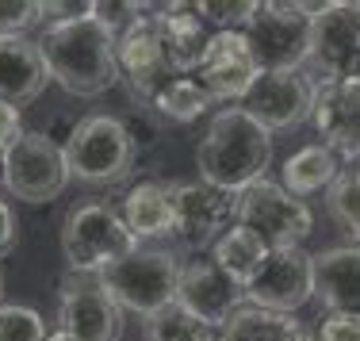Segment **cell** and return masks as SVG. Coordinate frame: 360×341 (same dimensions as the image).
I'll list each match as a JSON object with an SVG mask.
<instances>
[{"instance_id":"6da1fadb","label":"cell","mask_w":360,"mask_h":341,"mask_svg":"<svg viewBox=\"0 0 360 341\" xmlns=\"http://www.w3.org/2000/svg\"><path fill=\"white\" fill-rule=\"evenodd\" d=\"M35 42L50 81H58L70 96L89 100L119 84V35L96 20V4L84 20L42 27Z\"/></svg>"},{"instance_id":"7a4b0ae2","label":"cell","mask_w":360,"mask_h":341,"mask_svg":"<svg viewBox=\"0 0 360 341\" xmlns=\"http://www.w3.org/2000/svg\"><path fill=\"white\" fill-rule=\"evenodd\" d=\"M195 165H200L203 184L238 195L269 173L272 134L242 108H222L219 115H211L207 131L195 146Z\"/></svg>"},{"instance_id":"3957f363","label":"cell","mask_w":360,"mask_h":341,"mask_svg":"<svg viewBox=\"0 0 360 341\" xmlns=\"http://www.w3.org/2000/svg\"><path fill=\"white\" fill-rule=\"evenodd\" d=\"M65 161H70V176L81 184H119L134 173L139 165V134L131 123L119 115H84L73 123L70 139H65Z\"/></svg>"},{"instance_id":"277c9868","label":"cell","mask_w":360,"mask_h":341,"mask_svg":"<svg viewBox=\"0 0 360 341\" xmlns=\"http://www.w3.org/2000/svg\"><path fill=\"white\" fill-rule=\"evenodd\" d=\"M330 0H269L257 4L253 15L245 20L242 35L250 39V50L261 65V73H280V70H299L307 65L311 50V20L326 12Z\"/></svg>"},{"instance_id":"5b68a950","label":"cell","mask_w":360,"mask_h":341,"mask_svg":"<svg viewBox=\"0 0 360 341\" xmlns=\"http://www.w3.org/2000/svg\"><path fill=\"white\" fill-rule=\"evenodd\" d=\"M104 292L115 300L119 311L131 314H158L161 307L176 303V284H180V257L165 245H134L127 257L100 272Z\"/></svg>"},{"instance_id":"8992f818","label":"cell","mask_w":360,"mask_h":341,"mask_svg":"<svg viewBox=\"0 0 360 341\" xmlns=\"http://www.w3.org/2000/svg\"><path fill=\"white\" fill-rule=\"evenodd\" d=\"M134 234L127 230L119 207L100 200H84L65 215L62 223V253L70 272H81V276H100L108 265H115L119 257L134 250Z\"/></svg>"},{"instance_id":"52a82bcc","label":"cell","mask_w":360,"mask_h":341,"mask_svg":"<svg viewBox=\"0 0 360 341\" xmlns=\"http://www.w3.org/2000/svg\"><path fill=\"white\" fill-rule=\"evenodd\" d=\"M234 223L257 230L269 250H299L314 230V211L280 181L261 176L234 195Z\"/></svg>"},{"instance_id":"ba28073f","label":"cell","mask_w":360,"mask_h":341,"mask_svg":"<svg viewBox=\"0 0 360 341\" xmlns=\"http://www.w3.org/2000/svg\"><path fill=\"white\" fill-rule=\"evenodd\" d=\"M0 181H4L8 195H15L23 203H50L65 192V184L73 176L65 150L50 134L23 131V139L15 146L0 153Z\"/></svg>"},{"instance_id":"9c48e42d","label":"cell","mask_w":360,"mask_h":341,"mask_svg":"<svg viewBox=\"0 0 360 341\" xmlns=\"http://www.w3.org/2000/svg\"><path fill=\"white\" fill-rule=\"evenodd\" d=\"M131 23L119 31V81L134 92V100L150 104L165 81H173V70L165 62V42L158 27L161 4H127Z\"/></svg>"},{"instance_id":"30bf717a","label":"cell","mask_w":360,"mask_h":341,"mask_svg":"<svg viewBox=\"0 0 360 341\" xmlns=\"http://www.w3.org/2000/svg\"><path fill=\"white\" fill-rule=\"evenodd\" d=\"M173 192V238L180 250L203 253L234 226V195L219 192L203 181H169Z\"/></svg>"},{"instance_id":"8fae6325","label":"cell","mask_w":360,"mask_h":341,"mask_svg":"<svg viewBox=\"0 0 360 341\" xmlns=\"http://www.w3.org/2000/svg\"><path fill=\"white\" fill-rule=\"evenodd\" d=\"M314 100H319V81L299 65V70L261 73L238 108L245 115H253L272 134V131H291V127L307 123L314 112Z\"/></svg>"},{"instance_id":"7c38bea8","label":"cell","mask_w":360,"mask_h":341,"mask_svg":"<svg viewBox=\"0 0 360 341\" xmlns=\"http://www.w3.org/2000/svg\"><path fill=\"white\" fill-rule=\"evenodd\" d=\"M58 330L77 341H119L123 337V311L104 292L100 276L65 272L58 288Z\"/></svg>"},{"instance_id":"4fadbf2b","label":"cell","mask_w":360,"mask_h":341,"mask_svg":"<svg viewBox=\"0 0 360 341\" xmlns=\"http://www.w3.org/2000/svg\"><path fill=\"white\" fill-rule=\"evenodd\" d=\"M360 62V15L349 0L326 4L322 15L311 20V50H307L303 70L319 84H333L353 77Z\"/></svg>"},{"instance_id":"5bb4252c","label":"cell","mask_w":360,"mask_h":341,"mask_svg":"<svg viewBox=\"0 0 360 341\" xmlns=\"http://www.w3.org/2000/svg\"><path fill=\"white\" fill-rule=\"evenodd\" d=\"M314 300V257L299 250H269L261 269L245 280V303L264 311L295 314L303 303Z\"/></svg>"},{"instance_id":"9a60e30c","label":"cell","mask_w":360,"mask_h":341,"mask_svg":"<svg viewBox=\"0 0 360 341\" xmlns=\"http://www.w3.org/2000/svg\"><path fill=\"white\" fill-rule=\"evenodd\" d=\"M176 303L184 311H192L200 322H207L211 330H222L234 319V311L245 307V288L238 280H230L211 257H195L188 265H180Z\"/></svg>"},{"instance_id":"2e32d148","label":"cell","mask_w":360,"mask_h":341,"mask_svg":"<svg viewBox=\"0 0 360 341\" xmlns=\"http://www.w3.org/2000/svg\"><path fill=\"white\" fill-rule=\"evenodd\" d=\"M257 77H261V65L250 50V39L242 31H211L200 70H195L203 92L211 100H245Z\"/></svg>"},{"instance_id":"e0dca14e","label":"cell","mask_w":360,"mask_h":341,"mask_svg":"<svg viewBox=\"0 0 360 341\" xmlns=\"http://www.w3.org/2000/svg\"><path fill=\"white\" fill-rule=\"evenodd\" d=\"M314 300L326 314H360V245L314 253Z\"/></svg>"},{"instance_id":"ac0fdd59","label":"cell","mask_w":360,"mask_h":341,"mask_svg":"<svg viewBox=\"0 0 360 341\" xmlns=\"http://www.w3.org/2000/svg\"><path fill=\"white\" fill-rule=\"evenodd\" d=\"M311 123L319 131L322 146L333 150L341 161L360 157V104L349 96L341 81L319 84V100H314Z\"/></svg>"},{"instance_id":"d6986e66","label":"cell","mask_w":360,"mask_h":341,"mask_svg":"<svg viewBox=\"0 0 360 341\" xmlns=\"http://www.w3.org/2000/svg\"><path fill=\"white\" fill-rule=\"evenodd\" d=\"M158 27L165 42V62L173 77H195L200 58L207 50L211 27L200 20L195 4H161L158 8Z\"/></svg>"},{"instance_id":"ffe728a7","label":"cell","mask_w":360,"mask_h":341,"mask_svg":"<svg viewBox=\"0 0 360 341\" xmlns=\"http://www.w3.org/2000/svg\"><path fill=\"white\" fill-rule=\"evenodd\" d=\"M46 84L50 73L35 39H0V100L4 104H35Z\"/></svg>"},{"instance_id":"44dd1931","label":"cell","mask_w":360,"mask_h":341,"mask_svg":"<svg viewBox=\"0 0 360 341\" xmlns=\"http://www.w3.org/2000/svg\"><path fill=\"white\" fill-rule=\"evenodd\" d=\"M127 230L134 234V242L150 245V242H169L173 238V192L169 181H139L119 203Z\"/></svg>"},{"instance_id":"7402d4cb","label":"cell","mask_w":360,"mask_h":341,"mask_svg":"<svg viewBox=\"0 0 360 341\" xmlns=\"http://www.w3.org/2000/svg\"><path fill=\"white\" fill-rule=\"evenodd\" d=\"M341 173H345V161H341L333 150H326L322 142H314V146L295 150L284 161V169H280V184H284L291 195L307 200L311 192H326Z\"/></svg>"},{"instance_id":"603a6c76","label":"cell","mask_w":360,"mask_h":341,"mask_svg":"<svg viewBox=\"0 0 360 341\" xmlns=\"http://www.w3.org/2000/svg\"><path fill=\"white\" fill-rule=\"evenodd\" d=\"M222 341H314L311 330L284 311H264V307L245 303L234 311V319L222 326Z\"/></svg>"},{"instance_id":"cb8c5ba5","label":"cell","mask_w":360,"mask_h":341,"mask_svg":"<svg viewBox=\"0 0 360 341\" xmlns=\"http://www.w3.org/2000/svg\"><path fill=\"white\" fill-rule=\"evenodd\" d=\"M264 257H269V245H264V238L257 234V230L242 226V223H234L215 245H211V261H215V265L226 272L230 280H238L242 288H245V280H250L253 272L261 269Z\"/></svg>"},{"instance_id":"d4e9b609","label":"cell","mask_w":360,"mask_h":341,"mask_svg":"<svg viewBox=\"0 0 360 341\" xmlns=\"http://www.w3.org/2000/svg\"><path fill=\"white\" fill-rule=\"evenodd\" d=\"M150 104L165 119H173V123H195V119L207 115L211 96L203 92V84L195 81V77H173V81L161 84Z\"/></svg>"},{"instance_id":"484cf974","label":"cell","mask_w":360,"mask_h":341,"mask_svg":"<svg viewBox=\"0 0 360 341\" xmlns=\"http://www.w3.org/2000/svg\"><path fill=\"white\" fill-rule=\"evenodd\" d=\"M207 337H215V330L207 322H200L192 311H184L180 303H169L146 319V341H207Z\"/></svg>"},{"instance_id":"4316f807","label":"cell","mask_w":360,"mask_h":341,"mask_svg":"<svg viewBox=\"0 0 360 341\" xmlns=\"http://www.w3.org/2000/svg\"><path fill=\"white\" fill-rule=\"evenodd\" d=\"M326 211H330L341 223V230L360 245V184H356V173H341L338 181L326 188Z\"/></svg>"},{"instance_id":"83f0119b","label":"cell","mask_w":360,"mask_h":341,"mask_svg":"<svg viewBox=\"0 0 360 341\" xmlns=\"http://www.w3.org/2000/svg\"><path fill=\"white\" fill-rule=\"evenodd\" d=\"M46 319L27 303H0V341H46Z\"/></svg>"},{"instance_id":"f1b7e54d","label":"cell","mask_w":360,"mask_h":341,"mask_svg":"<svg viewBox=\"0 0 360 341\" xmlns=\"http://www.w3.org/2000/svg\"><path fill=\"white\" fill-rule=\"evenodd\" d=\"M257 0H200L195 12L211 31H242L245 20L253 15Z\"/></svg>"},{"instance_id":"f546056e","label":"cell","mask_w":360,"mask_h":341,"mask_svg":"<svg viewBox=\"0 0 360 341\" xmlns=\"http://www.w3.org/2000/svg\"><path fill=\"white\" fill-rule=\"evenodd\" d=\"M39 23V0H0V39H27Z\"/></svg>"},{"instance_id":"4dcf8cb0","label":"cell","mask_w":360,"mask_h":341,"mask_svg":"<svg viewBox=\"0 0 360 341\" xmlns=\"http://www.w3.org/2000/svg\"><path fill=\"white\" fill-rule=\"evenodd\" d=\"M314 341H360V314H322Z\"/></svg>"},{"instance_id":"1f68e13d","label":"cell","mask_w":360,"mask_h":341,"mask_svg":"<svg viewBox=\"0 0 360 341\" xmlns=\"http://www.w3.org/2000/svg\"><path fill=\"white\" fill-rule=\"evenodd\" d=\"M20 139H23V115H20V108H12V104H4V100H0V153H4L8 146H15Z\"/></svg>"},{"instance_id":"d6a6232c","label":"cell","mask_w":360,"mask_h":341,"mask_svg":"<svg viewBox=\"0 0 360 341\" xmlns=\"http://www.w3.org/2000/svg\"><path fill=\"white\" fill-rule=\"evenodd\" d=\"M15 242H20V219H15L12 203L0 200V261L15 250Z\"/></svg>"},{"instance_id":"836d02e7","label":"cell","mask_w":360,"mask_h":341,"mask_svg":"<svg viewBox=\"0 0 360 341\" xmlns=\"http://www.w3.org/2000/svg\"><path fill=\"white\" fill-rule=\"evenodd\" d=\"M341 84H345V89H349V96H353L356 104H360V62H356V70H353V77H345V81H341Z\"/></svg>"},{"instance_id":"e575fe53","label":"cell","mask_w":360,"mask_h":341,"mask_svg":"<svg viewBox=\"0 0 360 341\" xmlns=\"http://www.w3.org/2000/svg\"><path fill=\"white\" fill-rule=\"evenodd\" d=\"M46 341H77V337H70V334H62V330H54V334H46Z\"/></svg>"},{"instance_id":"d590c367","label":"cell","mask_w":360,"mask_h":341,"mask_svg":"<svg viewBox=\"0 0 360 341\" xmlns=\"http://www.w3.org/2000/svg\"><path fill=\"white\" fill-rule=\"evenodd\" d=\"M0 303H4V269H0Z\"/></svg>"},{"instance_id":"8d00e7d4","label":"cell","mask_w":360,"mask_h":341,"mask_svg":"<svg viewBox=\"0 0 360 341\" xmlns=\"http://www.w3.org/2000/svg\"><path fill=\"white\" fill-rule=\"evenodd\" d=\"M207 341H222V337H219V334H215V337H207Z\"/></svg>"}]
</instances>
